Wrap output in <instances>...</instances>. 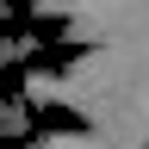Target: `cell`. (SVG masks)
<instances>
[{
	"instance_id": "obj_1",
	"label": "cell",
	"mask_w": 149,
	"mask_h": 149,
	"mask_svg": "<svg viewBox=\"0 0 149 149\" xmlns=\"http://www.w3.org/2000/svg\"><path fill=\"white\" fill-rule=\"evenodd\" d=\"M19 130H25V100H13V106H6V137H19Z\"/></svg>"
}]
</instances>
